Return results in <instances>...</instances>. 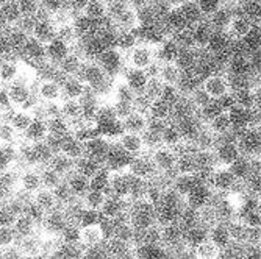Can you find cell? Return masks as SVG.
<instances>
[{
	"mask_svg": "<svg viewBox=\"0 0 261 259\" xmlns=\"http://www.w3.org/2000/svg\"><path fill=\"white\" fill-rule=\"evenodd\" d=\"M160 44L161 41L139 39L125 52V69L144 70V72L152 70L155 63L158 61Z\"/></svg>",
	"mask_w": 261,
	"mask_h": 259,
	"instance_id": "1",
	"label": "cell"
},
{
	"mask_svg": "<svg viewBox=\"0 0 261 259\" xmlns=\"http://www.w3.org/2000/svg\"><path fill=\"white\" fill-rule=\"evenodd\" d=\"M234 144L240 156H244L252 161L261 159V131L259 122H252L244 128L233 133Z\"/></svg>",
	"mask_w": 261,
	"mask_h": 259,
	"instance_id": "2",
	"label": "cell"
},
{
	"mask_svg": "<svg viewBox=\"0 0 261 259\" xmlns=\"http://www.w3.org/2000/svg\"><path fill=\"white\" fill-rule=\"evenodd\" d=\"M178 156V150L158 146L149 152L150 162L155 169L156 177H174V169H175V161Z\"/></svg>",
	"mask_w": 261,
	"mask_h": 259,
	"instance_id": "3",
	"label": "cell"
},
{
	"mask_svg": "<svg viewBox=\"0 0 261 259\" xmlns=\"http://www.w3.org/2000/svg\"><path fill=\"white\" fill-rule=\"evenodd\" d=\"M7 96L11 105V109L29 108L35 102V84L22 80H14L5 86Z\"/></svg>",
	"mask_w": 261,
	"mask_h": 259,
	"instance_id": "4",
	"label": "cell"
},
{
	"mask_svg": "<svg viewBox=\"0 0 261 259\" xmlns=\"http://www.w3.org/2000/svg\"><path fill=\"white\" fill-rule=\"evenodd\" d=\"M199 84L213 100H218V102L230 97V94L233 91L230 78L227 77V74L222 72V70H218V72H213V74L203 77Z\"/></svg>",
	"mask_w": 261,
	"mask_h": 259,
	"instance_id": "5",
	"label": "cell"
},
{
	"mask_svg": "<svg viewBox=\"0 0 261 259\" xmlns=\"http://www.w3.org/2000/svg\"><path fill=\"white\" fill-rule=\"evenodd\" d=\"M105 239H107V228L102 219L82 223L77 228V242L82 248L100 245L103 244Z\"/></svg>",
	"mask_w": 261,
	"mask_h": 259,
	"instance_id": "6",
	"label": "cell"
},
{
	"mask_svg": "<svg viewBox=\"0 0 261 259\" xmlns=\"http://www.w3.org/2000/svg\"><path fill=\"white\" fill-rule=\"evenodd\" d=\"M230 105L249 112H259V84L233 88L230 94Z\"/></svg>",
	"mask_w": 261,
	"mask_h": 259,
	"instance_id": "7",
	"label": "cell"
},
{
	"mask_svg": "<svg viewBox=\"0 0 261 259\" xmlns=\"http://www.w3.org/2000/svg\"><path fill=\"white\" fill-rule=\"evenodd\" d=\"M39 187H42L41 183V172L36 166H25L16 174L14 186L11 192H17L25 197H30L33 192H36Z\"/></svg>",
	"mask_w": 261,
	"mask_h": 259,
	"instance_id": "8",
	"label": "cell"
},
{
	"mask_svg": "<svg viewBox=\"0 0 261 259\" xmlns=\"http://www.w3.org/2000/svg\"><path fill=\"white\" fill-rule=\"evenodd\" d=\"M111 142H114L121 150H124L128 156H141L149 153V149L144 142V137L142 134L136 133H127V131H116L110 134Z\"/></svg>",
	"mask_w": 261,
	"mask_h": 259,
	"instance_id": "9",
	"label": "cell"
},
{
	"mask_svg": "<svg viewBox=\"0 0 261 259\" xmlns=\"http://www.w3.org/2000/svg\"><path fill=\"white\" fill-rule=\"evenodd\" d=\"M258 27H259L258 23H255L249 16L236 10L224 33L228 36L231 42H240V41H244Z\"/></svg>",
	"mask_w": 261,
	"mask_h": 259,
	"instance_id": "10",
	"label": "cell"
},
{
	"mask_svg": "<svg viewBox=\"0 0 261 259\" xmlns=\"http://www.w3.org/2000/svg\"><path fill=\"white\" fill-rule=\"evenodd\" d=\"M35 99L42 103H57L63 100L61 80L54 77H39L35 84Z\"/></svg>",
	"mask_w": 261,
	"mask_h": 259,
	"instance_id": "11",
	"label": "cell"
},
{
	"mask_svg": "<svg viewBox=\"0 0 261 259\" xmlns=\"http://www.w3.org/2000/svg\"><path fill=\"white\" fill-rule=\"evenodd\" d=\"M203 127L216 139L231 136L234 133V127L230 114V106H224L216 114H213L210 119L203 122Z\"/></svg>",
	"mask_w": 261,
	"mask_h": 259,
	"instance_id": "12",
	"label": "cell"
},
{
	"mask_svg": "<svg viewBox=\"0 0 261 259\" xmlns=\"http://www.w3.org/2000/svg\"><path fill=\"white\" fill-rule=\"evenodd\" d=\"M96 61L100 64V67L111 78L122 74L125 70V53L121 52L119 49H116V47H108V49H105Z\"/></svg>",
	"mask_w": 261,
	"mask_h": 259,
	"instance_id": "13",
	"label": "cell"
},
{
	"mask_svg": "<svg viewBox=\"0 0 261 259\" xmlns=\"http://www.w3.org/2000/svg\"><path fill=\"white\" fill-rule=\"evenodd\" d=\"M30 205L39 211V214L44 217L45 214L54 213V211L60 209L61 202L54 189H47V187H39L36 192L30 195Z\"/></svg>",
	"mask_w": 261,
	"mask_h": 259,
	"instance_id": "14",
	"label": "cell"
},
{
	"mask_svg": "<svg viewBox=\"0 0 261 259\" xmlns=\"http://www.w3.org/2000/svg\"><path fill=\"white\" fill-rule=\"evenodd\" d=\"M30 38L33 41H36L38 44H41L42 47H49L52 42L57 41V23L54 19H50L49 16L41 14L36 19V23L32 30Z\"/></svg>",
	"mask_w": 261,
	"mask_h": 259,
	"instance_id": "15",
	"label": "cell"
},
{
	"mask_svg": "<svg viewBox=\"0 0 261 259\" xmlns=\"http://www.w3.org/2000/svg\"><path fill=\"white\" fill-rule=\"evenodd\" d=\"M128 202L116 197V195H111L108 194L100 211H99V217L105 222V223H110V222H114V220H119L122 217H127V213H128Z\"/></svg>",
	"mask_w": 261,
	"mask_h": 259,
	"instance_id": "16",
	"label": "cell"
},
{
	"mask_svg": "<svg viewBox=\"0 0 261 259\" xmlns=\"http://www.w3.org/2000/svg\"><path fill=\"white\" fill-rule=\"evenodd\" d=\"M152 72L161 80L164 86L171 88H178L183 77V70L175 61H156Z\"/></svg>",
	"mask_w": 261,
	"mask_h": 259,
	"instance_id": "17",
	"label": "cell"
},
{
	"mask_svg": "<svg viewBox=\"0 0 261 259\" xmlns=\"http://www.w3.org/2000/svg\"><path fill=\"white\" fill-rule=\"evenodd\" d=\"M85 56L82 55V52L79 49H74V50H69L57 64H55V69H57V74H58V78H66V77H75L80 74L82 70V66L85 63Z\"/></svg>",
	"mask_w": 261,
	"mask_h": 259,
	"instance_id": "18",
	"label": "cell"
},
{
	"mask_svg": "<svg viewBox=\"0 0 261 259\" xmlns=\"http://www.w3.org/2000/svg\"><path fill=\"white\" fill-rule=\"evenodd\" d=\"M11 226H13V229L16 233L17 239H20V238L30 236V234L39 233L41 223H39L38 217L33 214V211L30 208H27L25 211H22V213L14 216V219L11 222Z\"/></svg>",
	"mask_w": 261,
	"mask_h": 259,
	"instance_id": "19",
	"label": "cell"
},
{
	"mask_svg": "<svg viewBox=\"0 0 261 259\" xmlns=\"http://www.w3.org/2000/svg\"><path fill=\"white\" fill-rule=\"evenodd\" d=\"M150 127V117L147 111L142 109H135L132 114H128L124 121L117 124L119 131H127V133H136V134H144Z\"/></svg>",
	"mask_w": 261,
	"mask_h": 259,
	"instance_id": "20",
	"label": "cell"
},
{
	"mask_svg": "<svg viewBox=\"0 0 261 259\" xmlns=\"http://www.w3.org/2000/svg\"><path fill=\"white\" fill-rule=\"evenodd\" d=\"M103 247L107 251V257L124 259V257H138V245L119 241L113 236H107L103 241Z\"/></svg>",
	"mask_w": 261,
	"mask_h": 259,
	"instance_id": "21",
	"label": "cell"
},
{
	"mask_svg": "<svg viewBox=\"0 0 261 259\" xmlns=\"http://www.w3.org/2000/svg\"><path fill=\"white\" fill-rule=\"evenodd\" d=\"M57 41L66 45L69 50L79 49L80 45V33L75 25V17L57 23Z\"/></svg>",
	"mask_w": 261,
	"mask_h": 259,
	"instance_id": "22",
	"label": "cell"
},
{
	"mask_svg": "<svg viewBox=\"0 0 261 259\" xmlns=\"http://www.w3.org/2000/svg\"><path fill=\"white\" fill-rule=\"evenodd\" d=\"M197 175H200V172H199L197 162L194 158V150L191 149L178 150L174 177H197Z\"/></svg>",
	"mask_w": 261,
	"mask_h": 259,
	"instance_id": "23",
	"label": "cell"
},
{
	"mask_svg": "<svg viewBox=\"0 0 261 259\" xmlns=\"http://www.w3.org/2000/svg\"><path fill=\"white\" fill-rule=\"evenodd\" d=\"M64 184L67 187V191L72 198H82L91 187H92V180L86 175H83L79 170H72L66 178H64Z\"/></svg>",
	"mask_w": 261,
	"mask_h": 259,
	"instance_id": "24",
	"label": "cell"
},
{
	"mask_svg": "<svg viewBox=\"0 0 261 259\" xmlns=\"http://www.w3.org/2000/svg\"><path fill=\"white\" fill-rule=\"evenodd\" d=\"M114 30H124V32H138L141 28V19L138 10L130 4L119 16H116L114 19L108 20Z\"/></svg>",
	"mask_w": 261,
	"mask_h": 259,
	"instance_id": "25",
	"label": "cell"
},
{
	"mask_svg": "<svg viewBox=\"0 0 261 259\" xmlns=\"http://www.w3.org/2000/svg\"><path fill=\"white\" fill-rule=\"evenodd\" d=\"M206 238L211 242H215L222 250V253L233 244V239H231V234H230L227 220H218L213 225H210L206 228Z\"/></svg>",
	"mask_w": 261,
	"mask_h": 259,
	"instance_id": "26",
	"label": "cell"
},
{
	"mask_svg": "<svg viewBox=\"0 0 261 259\" xmlns=\"http://www.w3.org/2000/svg\"><path fill=\"white\" fill-rule=\"evenodd\" d=\"M77 16L97 22L108 20V2L105 0H86L83 7L77 11Z\"/></svg>",
	"mask_w": 261,
	"mask_h": 259,
	"instance_id": "27",
	"label": "cell"
},
{
	"mask_svg": "<svg viewBox=\"0 0 261 259\" xmlns=\"http://www.w3.org/2000/svg\"><path fill=\"white\" fill-rule=\"evenodd\" d=\"M17 250L20 254V259H36L42 257V245L39 233L30 234V236L17 239Z\"/></svg>",
	"mask_w": 261,
	"mask_h": 259,
	"instance_id": "28",
	"label": "cell"
},
{
	"mask_svg": "<svg viewBox=\"0 0 261 259\" xmlns=\"http://www.w3.org/2000/svg\"><path fill=\"white\" fill-rule=\"evenodd\" d=\"M57 150L64 153L70 159L77 161L82 156H85V142H83V140H80L79 137H75L74 134L67 133L58 140V149Z\"/></svg>",
	"mask_w": 261,
	"mask_h": 259,
	"instance_id": "29",
	"label": "cell"
},
{
	"mask_svg": "<svg viewBox=\"0 0 261 259\" xmlns=\"http://www.w3.org/2000/svg\"><path fill=\"white\" fill-rule=\"evenodd\" d=\"M160 139H161V146L164 147H171L175 150H181L185 147V139L174 121L166 122L160 131Z\"/></svg>",
	"mask_w": 261,
	"mask_h": 259,
	"instance_id": "30",
	"label": "cell"
},
{
	"mask_svg": "<svg viewBox=\"0 0 261 259\" xmlns=\"http://www.w3.org/2000/svg\"><path fill=\"white\" fill-rule=\"evenodd\" d=\"M107 195H108V192L105 189H102V187H91V189L79 200L85 209V213H91V214L99 216V211H100Z\"/></svg>",
	"mask_w": 261,
	"mask_h": 259,
	"instance_id": "31",
	"label": "cell"
},
{
	"mask_svg": "<svg viewBox=\"0 0 261 259\" xmlns=\"http://www.w3.org/2000/svg\"><path fill=\"white\" fill-rule=\"evenodd\" d=\"M8 121L22 139L23 134H25L27 130L30 128V125L35 122V116L30 111V108H19V109H13L10 112Z\"/></svg>",
	"mask_w": 261,
	"mask_h": 259,
	"instance_id": "32",
	"label": "cell"
},
{
	"mask_svg": "<svg viewBox=\"0 0 261 259\" xmlns=\"http://www.w3.org/2000/svg\"><path fill=\"white\" fill-rule=\"evenodd\" d=\"M60 112H61V119L72 125L79 121L83 119V105L82 100L77 99H63L60 102Z\"/></svg>",
	"mask_w": 261,
	"mask_h": 259,
	"instance_id": "33",
	"label": "cell"
},
{
	"mask_svg": "<svg viewBox=\"0 0 261 259\" xmlns=\"http://www.w3.org/2000/svg\"><path fill=\"white\" fill-rule=\"evenodd\" d=\"M61 88H63V99H77V100H82L88 94V91H89V88L77 75L75 77L61 78Z\"/></svg>",
	"mask_w": 261,
	"mask_h": 259,
	"instance_id": "34",
	"label": "cell"
},
{
	"mask_svg": "<svg viewBox=\"0 0 261 259\" xmlns=\"http://www.w3.org/2000/svg\"><path fill=\"white\" fill-rule=\"evenodd\" d=\"M163 91H164V84L161 83V80L152 72V70H149L147 78H146L144 86H142V89L139 92V96L146 102L150 103V102H155V100L161 99Z\"/></svg>",
	"mask_w": 261,
	"mask_h": 259,
	"instance_id": "35",
	"label": "cell"
},
{
	"mask_svg": "<svg viewBox=\"0 0 261 259\" xmlns=\"http://www.w3.org/2000/svg\"><path fill=\"white\" fill-rule=\"evenodd\" d=\"M191 254L194 259H221L222 250L215 242L205 238L191 247Z\"/></svg>",
	"mask_w": 261,
	"mask_h": 259,
	"instance_id": "36",
	"label": "cell"
},
{
	"mask_svg": "<svg viewBox=\"0 0 261 259\" xmlns=\"http://www.w3.org/2000/svg\"><path fill=\"white\" fill-rule=\"evenodd\" d=\"M147 114L150 117V121L169 122V121H172V103L166 102L164 99L150 102L147 106Z\"/></svg>",
	"mask_w": 261,
	"mask_h": 259,
	"instance_id": "37",
	"label": "cell"
},
{
	"mask_svg": "<svg viewBox=\"0 0 261 259\" xmlns=\"http://www.w3.org/2000/svg\"><path fill=\"white\" fill-rule=\"evenodd\" d=\"M45 166H49L52 170H55L58 175H61L63 178H66L70 172L74 170L75 167V161L70 159L69 156H66L64 153L61 152H54V155L50 156V159L47 161Z\"/></svg>",
	"mask_w": 261,
	"mask_h": 259,
	"instance_id": "38",
	"label": "cell"
},
{
	"mask_svg": "<svg viewBox=\"0 0 261 259\" xmlns=\"http://www.w3.org/2000/svg\"><path fill=\"white\" fill-rule=\"evenodd\" d=\"M189 30H191V36H193V42L197 50H205V47L213 35V28L208 25V22L203 19L194 25H189Z\"/></svg>",
	"mask_w": 261,
	"mask_h": 259,
	"instance_id": "39",
	"label": "cell"
},
{
	"mask_svg": "<svg viewBox=\"0 0 261 259\" xmlns=\"http://www.w3.org/2000/svg\"><path fill=\"white\" fill-rule=\"evenodd\" d=\"M20 144V136L10 124L8 117L0 119V147L5 149H16Z\"/></svg>",
	"mask_w": 261,
	"mask_h": 259,
	"instance_id": "40",
	"label": "cell"
},
{
	"mask_svg": "<svg viewBox=\"0 0 261 259\" xmlns=\"http://www.w3.org/2000/svg\"><path fill=\"white\" fill-rule=\"evenodd\" d=\"M183 96H186V99H188V102L191 103V106H193V109L199 114V112H202L203 109H206L213 102V100L208 94L202 89V86L200 84H197V86H194L191 91L189 92H186V94H183Z\"/></svg>",
	"mask_w": 261,
	"mask_h": 259,
	"instance_id": "41",
	"label": "cell"
},
{
	"mask_svg": "<svg viewBox=\"0 0 261 259\" xmlns=\"http://www.w3.org/2000/svg\"><path fill=\"white\" fill-rule=\"evenodd\" d=\"M49 122L47 121H39V119H35V122L30 125V128L27 130V133L23 134L22 140L23 142H29V144H33V142H42V140H47L49 137Z\"/></svg>",
	"mask_w": 261,
	"mask_h": 259,
	"instance_id": "42",
	"label": "cell"
},
{
	"mask_svg": "<svg viewBox=\"0 0 261 259\" xmlns=\"http://www.w3.org/2000/svg\"><path fill=\"white\" fill-rule=\"evenodd\" d=\"M236 10H231L228 7H222L221 10H218L213 16H210L208 19H205L208 22V25L213 28V32H225L227 25H228V22L230 19L233 17Z\"/></svg>",
	"mask_w": 261,
	"mask_h": 259,
	"instance_id": "43",
	"label": "cell"
},
{
	"mask_svg": "<svg viewBox=\"0 0 261 259\" xmlns=\"http://www.w3.org/2000/svg\"><path fill=\"white\" fill-rule=\"evenodd\" d=\"M41 172V183L42 187H47V189H57V187L64 181V178L61 175H58L55 170H52L49 166H41L39 167Z\"/></svg>",
	"mask_w": 261,
	"mask_h": 259,
	"instance_id": "44",
	"label": "cell"
},
{
	"mask_svg": "<svg viewBox=\"0 0 261 259\" xmlns=\"http://www.w3.org/2000/svg\"><path fill=\"white\" fill-rule=\"evenodd\" d=\"M178 11L181 13V16L186 20L188 25H194V23L203 20V16L200 14V11H199V8H197L194 0H188V2Z\"/></svg>",
	"mask_w": 261,
	"mask_h": 259,
	"instance_id": "45",
	"label": "cell"
},
{
	"mask_svg": "<svg viewBox=\"0 0 261 259\" xmlns=\"http://www.w3.org/2000/svg\"><path fill=\"white\" fill-rule=\"evenodd\" d=\"M200 14L203 16V19H208L210 16L215 14L218 10H221L224 7L222 0H194Z\"/></svg>",
	"mask_w": 261,
	"mask_h": 259,
	"instance_id": "46",
	"label": "cell"
},
{
	"mask_svg": "<svg viewBox=\"0 0 261 259\" xmlns=\"http://www.w3.org/2000/svg\"><path fill=\"white\" fill-rule=\"evenodd\" d=\"M22 17H39L41 16V0H17Z\"/></svg>",
	"mask_w": 261,
	"mask_h": 259,
	"instance_id": "47",
	"label": "cell"
},
{
	"mask_svg": "<svg viewBox=\"0 0 261 259\" xmlns=\"http://www.w3.org/2000/svg\"><path fill=\"white\" fill-rule=\"evenodd\" d=\"M17 244V236L11 225H0V251L16 245Z\"/></svg>",
	"mask_w": 261,
	"mask_h": 259,
	"instance_id": "48",
	"label": "cell"
},
{
	"mask_svg": "<svg viewBox=\"0 0 261 259\" xmlns=\"http://www.w3.org/2000/svg\"><path fill=\"white\" fill-rule=\"evenodd\" d=\"M67 8L66 0H41V14L52 17L58 11Z\"/></svg>",
	"mask_w": 261,
	"mask_h": 259,
	"instance_id": "49",
	"label": "cell"
},
{
	"mask_svg": "<svg viewBox=\"0 0 261 259\" xmlns=\"http://www.w3.org/2000/svg\"><path fill=\"white\" fill-rule=\"evenodd\" d=\"M161 2L164 4V7L168 8L169 11H174V10H180L188 0H161Z\"/></svg>",
	"mask_w": 261,
	"mask_h": 259,
	"instance_id": "50",
	"label": "cell"
},
{
	"mask_svg": "<svg viewBox=\"0 0 261 259\" xmlns=\"http://www.w3.org/2000/svg\"><path fill=\"white\" fill-rule=\"evenodd\" d=\"M86 2V0H66V4H67V7L72 10L75 14H77V11L83 7V4Z\"/></svg>",
	"mask_w": 261,
	"mask_h": 259,
	"instance_id": "51",
	"label": "cell"
},
{
	"mask_svg": "<svg viewBox=\"0 0 261 259\" xmlns=\"http://www.w3.org/2000/svg\"><path fill=\"white\" fill-rule=\"evenodd\" d=\"M222 4L231 10H238L240 5H241V0H222Z\"/></svg>",
	"mask_w": 261,
	"mask_h": 259,
	"instance_id": "52",
	"label": "cell"
},
{
	"mask_svg": "<svg viewBox=\"0 0 261 259\" xmlns=\"http://www.w3.org/2000/svg\"><path fill=\"white\" fill-rule=\"evenodd\" d=\"M2 88H5V83H4V78H2V75H0V89Z\"/></svg>",
	"mask_w": 261,
	"mask_h": 259,
	"instance_id": "53",
	"label": "cell"
},
{
	"mask_svg": "<svg viewBox=\"0 0 261 259\" xmlns=\"http://www.w3.org/2000/svg\"><path fill=\"white\" fill-rule=\"evenodd\" d=\"M105 2H111V0H105Z\"/></svg>",
	"mask_w": 261,
	"mask_h": 259,
	"instance_id": "54",
	"label": "cell"
}]
</instances>
